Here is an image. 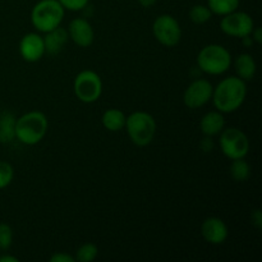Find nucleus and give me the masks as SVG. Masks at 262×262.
<instances>
[{"mask_svg": "<svg viewBox=\"0 0 262 262\" xmlns=\"http://www.w3.org/2000/svg\"><path fill=\"white\" fill-rule=\"evenodd\" d=\"M247 96V86L239 77H227L214 87L212 102L220 113H233L239 109Z\"/></svg>", "mask_w": 262, "mask_h": 262, "instance_id": "nucleus-1", "label": "nucleus"}, {"mask_svg": "<svg viewBox=\"0 0 262 262\" xmlns=\"http://www.w3.org/2000/svg\"><path fill=\"white\" fill-rule=\"evenodd\" d=\"M48 128L49 120L43 113L28 112L15 120V138L23 145H37L46 136Z\"/></svg>", "mask_w": 262, "mask_h": 262, "instance_id": "nucleus-2", "label": "nucleus"}, {"mask_svg": "<svg viewBox=\"0 0 262 262\" xmlns=\"http://www.w3.org/2000/svg\"><path fill=\"white\" fill-rule=\"evenodd\" d=\"M66 9L58 0H40L31 10V23L38 32H48L61 25Z\"/></svg>", "mask_w": 262, "mask_h": 262, "instance_id": "nucleus-3", "label": "nucleus"}, {"mask_svg": "<svg viewBox=\"0 0 262 262\" xmlns=\"http://www.w3.org/2000/svg\"><path fill=\"white\" fill-rule=\"evenodd\" d=\"M232 66V55L229 50L219 43L206 45L197 54V67L202 72L211 76H219L229 71Z\"/></svg>", "mask_w": 262, "mask_h": 262, "instance_id": "nucleus-4", "label": "nucleus"}, {"mask_svg": "<svg viewBox=\"0 0 262 262\" xmlns=\"http://www.w3.org/2000/svg\"><path fill=\"white\" fill-rule=\"evenodd\" d=\"M125 129L130 141L138 147H145L152 142L156 135V122L146 112H135L125 120Z\"/></svg>", "mask_w": 262, "mask_h": 262, "instance_id": "nucleus-5", "label": "nucleus"}, {"mask_svg": "<svg viewBox=\"0 0 262 262\" xmlns=\"http://www.w3.org/2000/svg\"><path fill=\"white\" fill-rule=\"evenodd\" d=\"M73 91L77 99L84 104L96 102L102 95V81L94 71L79 72L73 82Z\"/></svg>", "mask_w": 262, "mask_h": 262, "instance_id": "nucleus-6", "label": "nucleus"}, {"mask_svg": "<svg viewBox=\"0 0 262 262\" xmlns=\"http://www.w3.org/2000/svg\"><path fill=\"white\" fill-rule=\"evenodd\" d=\"M220 148L230 160L245 159L250 151V140L239 128L230 127L220 132Z\"/></svg>", "mask_w": 262, "mask_h": 262, "instance_id": "nucleus-7", "label": "nucleus"}, {"mask_svg": "<svg viewBox=\"0 0 262 262\" xmlns=\"http://www.w3.org/2000/svg\"><path fill=\"white\" fill-rule=\"evenodd\" d=\"M152 33L156 40L166 48H174L182 38L181 25L170 14H161L154 20Z\"/></svg>", "mask_w": 262, "mask_h": 262, "instance_id": "nucleus-8", "label": "nucleus"}, {"mask_svg": "<svg viewBox=\"0 0 262 262\" xmlns=\"http://www.w3.org/2000/svg\"><path fill=\"white\" fill-rule=\"evenodd\" d=\"M255 23L252 17L246 12H234L224 15L220 20V28L223 32L232 37L242 38L246 36H250L252 32Z\"/></svg>", "mask_w": 262, "mask_h": 262, "instance_id": "nucleus-9", "label": "nucleus"}, {"mask_svg": "<svg viewBox=\"0 0 262 262\" xmlns=\"http://www.w3.org/2000/svg\"><path fill=\"white\" fill-rule=\"evenodd\" d=\"M214 86L207 79H196L186 89L183 94V102L189 109H199L211 100Z\"/></svg>", "mask_w": 262, "mask_h": 262, "instance_id": "nucleus-10", "label": "nucleus"}, {"mask_svg": "<svg viewBox=\"0 0 262 262\" xmlns=\"http://www.w3.org/2000/svg\"><path fill=\"white\" fill-rule=\"evenodd\" d=\"M19 54L23 60L36 63L45 55L43 37L36 32L26 33L19 41Z\"/></svg>", "mask_w": 262, "mask_h": 262, "instance_id": "nucleus-11", "label": "nucleus"}, {"mask_svg": "<svg viewBox=\"0 0 262 262\" xmlns=\"http://www.w3.org/2000/svg\"><path fill=\"white\" fill-rule=\"evenodd\" d=\"M68 36L79 48H89L95 40V32L91 23L84 18H74L68 26Z\"/></svg>", "mask_w": 262, "mask_h": 262, "instance_id": "nucleus-12", "label": "nucleus"}, {"mask_svg": "<svg viewBox=\"0 0 262 262\" xmlns=\"http://www.w3.org/2000/svg\"><path fill=\"white\" fill-rule=\"evenodd\" d=\"M201 234L207 243L217 246L223 245L227 241L229 232L224 220L216 216H210L202 223Z\"/></svg>", "mask_w": 262, "mask_h": 262, "instance_id": "nucleus-13", "label": "nucleus"}, {"mask_svg": "<svg viewBox=\"0 0 262 262\" xmlns=\"http://www.w3.org/2000/svg\"><path fill=\"white\" fill-rule=\"evenodd\" d=\"M45 33L46 35L43 36L45 53L50 54V55H56V54L60 53L64 46L67 45V42H68V31L66 28L60 27V26Z\"/></svg>", "mask_w": 262, "mask_h": 262, "instance_id": "nucleus-14", "label": "nucleus"}, {"mask_svg": "<svg viewBox=\"0 0 262 262\" xmlns=\"http://www.w3.org/2000/svg\"><path fill=\"white\" fill-rule=\"evenodd\" d=\"M224 115L219 110H215V112H209L202 117L200 122V129L205 136L212 137V136L220 135V132L224 129Z\"/></svg>", "mask_w": 262, "mask_h": 262, "instance_id": "nucleus-15", "label": "nucleus"}, {"mask_svg": "<svg viewBox=\"0 0 262 262\" xmlns=\"http://www.w3.org/2000/svg\"><path fill=\"white\" fill-rule=\"evenodd\" d=\"M234 68L235 72H237V77H239V78L243 79L245 82L252 81L253 77H255L256 74V71H257L255 59L252 58V55L246 53L239 54V55L235 58Z\"/></svg>", "mask_w": 262, "mask_h": 262, "instance_id": "nucleus-16", "label": "nucleus"}, {"mask_svg": "<svg viewBox=\"0 0 262 262\" xmlns=\"http://www.w3.org/2000/svg\"><path fill=\"white\" fill-rule=\"evenodd\" d=\"M125 120H127V117L119 109H107L101 118L102 125L105 127V129L110 130V132L122 130L125 127Z\"/></svg>", "mask_w": 262, "mask_h": 262, "instance_id": "nucleus-17", "label": "nucleus"}, {"mask_svg": "<svg viewBox=\"0 0 262 262\" xmlns=\"http://www.w3.org/2000/svg\"><path fill=\"white\" fill-rule=\"evenodd\" d=\"M15 117L9 112L0 114V142L10 143L15 138Z\"/></svg>", "mask_w": 262, "mask_h": 262, "instance_id": "nucleus-18", "label": "nucleus"}, {"mask_svg": "<svg viewBox=\"0 0 262 262\" xmlns=\"http://www.w3.org/2000/svg\"><path fill=\"white\" fill-rule=\"evenodd\" d=\"M207 7L212 14L224 17L238 9L239 0H207Z\"/></svg>", "mask_w": 262, "mask_h": 262, "instance_id": "nucleus-19", "label": "nucleus"}, {"mask_svg": "<svg viewBox=\"0 0 262 262\" xmlns=\"http://www.w3.org/2000/svg\"><path fill=\"white\" fill-rule=\"evenodd\" d=\"M230 176L235 182H246L251 177V166L245 159H235L230 164Z\"/></svg>", "mask_w": 262, "mask_h": 262, "instance_id": "nucleus-20", "label": "nucleus"}, {"mask_svg": "<svg viewBox=\"0 0 262 262\" xmlns=\"http://www.w3.org/2000/svg\"><path fill=\"white\" fill-rule=\"evenodd\" d=\"M189 19L194 23V25H205L206 22H209L212 17L211 10L209 9V7L206 5L197 4L189 10L188 13Z\"/></svg>", "mask_w": 262, "mask_h": 262, "instance_id": "nucleus-21", "label": "nucleus"}, {"mask_svg": "<svg viewBox=\"0 0 262 262\" xmlns=\"http://www.w3.org/2000/svg\"><path fill=\"white\" fill-rule=\"evenodd\" d=\"M99 255V248L95 243H84L77 250L76 261L79 262H92Z\"/></svg>", "mask_w": 262, "mask_h": 262, "instance_id": "nucleus-22", "label": "nucleus"}, {"mask_svg": "<svg viewBox=\"0 0 262 262\" xmlns=\"http://www.w3.org/2000/svg\"><path fill=\"white\" fill-rule=\"evenodd\" d=\"M14 178V169L7 161H0V189H4L12 183Z\"/></svg>", "mask_w": 262, "mask_h": 262, "instance_id": "nucleus-23", "label": "nucleus"}, {"mask_svg": "<svg viewBox=\"0 0 262 262\" xmlns=\"http://www.w3.org/2000/svg\"><path fill=\"white\" fill-rule=\"evenodd\" d=\"M13 243V230L7 223H0V251H8Z\"/></svg>", "mask_w": 262, "mask_h": 262, "instance_id": "nucleus-24", "label": "nucleus"}, {"mask_svg": "<svg viewBox=\"0 0 262 262\" xmlns=\"http://www.w3.org/2000/svg\"><path fill=\"white\" fill-rule=\"evenodd\" d=\"M58 2L66 10L78 12V10L84 9L89 5L90 0H58Z\"/></svg>", "mask_w": 262, "mask_h": 262, "instance_id": "nucleus-25", "label": "nucleus"}, {"mask_svg": "<svg viewBox=\"0 0 262 262\" xmlns=\"http://www.w3.org/2000/svg\"><path fill=\"white\" fill-rule=\"evenodd\" d=\"M76 258L66 252H55L50 257V262H74Z\"/></svg>", "mask_w": 262, "mask_h": 262, "instance_id": "nucleus-26", "label": "nucleus"}, {"mask_svg": "<svg viewBox=\"0 0 262 262\" xmlns=\"http://www.w3.org/2000/svg\"><path fill=\"white\" fill-rule=\"evenodd\" d=\"M251 220H252V224L255 225V228L261 229L262 228V215H261L260 210L258 209L253 210L252 215H251Z\"/></svg>", "mask_w": 262, "mask_h": 262, "instance_id": "nucleus-27", "label": "nucleus"}, {"mask_svg": "<svg viewBox=\"0 0 262 262\" xmlns=\"http://www.w3.org/2000/svg\"><path fill=\"white\" fill-rule=\"evenodd\" d=\"M251 37H252L253 42L261 43L262 42V28L261 27H253L252 32H251Z\"/></svg>", "mask_w": 262, "mask_h": 262, "instance_id": "nucleus-28", "label": "nucleus"}, {"mask_svg": "<svg viewBox=\"0 0 262 262\" xmlns=\"http://www.w3.org/2000/svg\"><path fill=\"white\" fill-rule=\"evenodd\" d=\"M201 148L204 151H210L212 148V141L210 140V137H207L206 136V138H204V140L201 141Z\"/></svg>", "mask_w": 262, "mask_h": 262, "instance_id": "nucleus-29", "label": "nucleus"}, {"mask_svg": "<svg viewBox=\"0 0 262 262\" xmlns=\"http://www.w3.org/2000/svg\"><path fill=\"white\" fill-rule=\"evenodd\" d=\"M137 2L140 3L141 7H143V8H150V7H152V5L155 4V3L158 2V0H137Z\"/></svg>", "mask_w": 262, "mask_h": 262, "instance_id": "nucleus-30", "label": "nucleus"}, {"mask_svg": "<svg viewBox=\"0 0 262 262\" xmlns=\"http://www.w3.org/2000/svg\"><path fill=\"white\" fill-rule=\"evenodd\" d=\"M17 257L14 256H9V255H4V256H0V262H18Z\"/></svg>", "mask_w": 262, "mask_h": 262, "instance_id": "nucleus-31", "label": "nucleus"}, {"mask_svg": "<svg viewBox=\"0 0 262 262\" xmlns=\"http://www.w3.org/2000/svg\"><path fill=\"white\" fill-rule=\"evenodd\" d=\"M241 40H242L243 45H245L246 48H250V46H252V43H253V40H252V37H251V35L246 36V37H242Z\"/></svg>", "mask_w": 262, "mask_h": 262, "instance_id": "nucleus-32", "label": "nucleus"}]
</instances>
